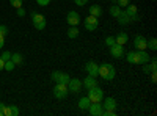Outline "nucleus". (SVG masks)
Listing matches in <instances>:
<instances>
[{"label":"nucleus","mask_w":157,"mask_h":116,"mask_svg":"<svg viewBox=\"0 0 157 116\" xmlns=\"http://www.w3.org/2000/svg\"><path fill=\"white\" fill-rule=\"evenodd\" d=\"M126 14L130 17V21H140V16H138V8H137V5H127L126 6Z\"/></svg>","instance_id":"1a4fd4ad"},{"label":"nucleus","mask_w":157,"mask_h":116,"mask_svg":"<svg viewBox=\"0 0 157 116\" xmlns=\"http://www.w3.org/2000/svg\"><path fill=\"white\" fill-rule=\"evenodd\" d=\"M16 13H17V16H19V17H24V16H25V9H24L22 6H21V8H17V9H16Z\"/></svg>","instance_id":"f704fd0d"},{"label":"nucleus","mask_w":157,"mask_h":116,"mask_svg":"<svg viewBox=\"0 0 157 116\" xmlns=\"http://www.w3.org/2000/svg\"><path fill=\"white\" fill-rule=\"evenodd\" d=\"M68 94H69L68 83H55V86H54V96L57 99H66Z\"/></svg>","instance_id":"7ed1b4c3"},{"label":"nucleus","mask_w":157,"mask_h":116,"mask_svg":"<svg viewBox=\"0 0 157 116\" xmlns=\"http://www.w3.org/2000/svg\"><path fill=\"white\" fill-rule=\"evenodd\" d=\"M90 14L94 17H101L102 16V8L99 5H91L90 6Z\"/></svg>","instance_id":"5701e85b"},{"label":"nucleus","mask_w":157,"mask_h":116,"mask_svg":"<svg viewBox=\"0 0 157 116\" xmlns=\"http://www.w3.org/2000/svg\"><path fill=\"white\" fill-rule=\"evenodd\" d=\"M149 74H151V82L155 83V82H157V71H152V72H149Z\"/></svg>","instance_id":"c9c22d12"},{"label":"nucleus","mask_w":157,"mask_h":116,"mask_svg":"<svg viewBox=\"0 0 157 116\" xmlns=\"http://www.w3.org/2000/svg\"><path fill=\"white\" fill-rule=\"evenodd\" d=\"M124 57H126V60L129 63H132V64H145V63H148L151 60V57L148 55L146 50H137V49L124 54Z\"/></svg>","instance_id":"f257e3e1"},{"label":"nucleus","mask_w":157,"mask_h":116,"mask_svg":"<svg viewBox=\"0 0 157 116\" xmlns=\"http://www.w3.org/2000/svg\"><path fill=\"white\" fill-rule=\"evenodd\" d=\"M74 2H75V5H78V6H85L88 2H86V0H74Z\"/></svg>","instance_id":"e433bc0d"},{"label":"nucleus","mask_w":157,"mask_h":116,"mask_svg":"<svg viewBox=\"0 0 157 116\" xmlns=\"http://www.w3.org/2000/svg\"><path fill=\"white\" fill-rule=\"evenodd\" d=\"M124 46H120V44H113L112 47H110V55L113 57V58H121V57H124Z\"/></svg>","instance_id":"9b49d317"},{"label":"nucleus","mask_w":157,"mask_h":116,"mask_svg":"<svg viewBox=\"0 0 157 116\" xmlns=\"http://www.w3.org/2000/svg\"><path fill=\"white\" fill-rule=\"evenodd\" d=\"M11 61L14 63V64H21V63H24V57H22V54H11Z\"/></svg>","instance_id":"b1692460"},{"label":"nucleus","mask_w":157,"mask_h":116,"mask_svg":"<svg viewBox=\"0 0 157 116\" xmlns=\"http://www.w3.org/2000/svg\"><path fill=\"white\" fill-rule=\"evenodd\" d=\"M146 43H148V39L141 35H137L134 38V46L137 50H146Z\"/></svg>","instance_id":"f8f14e48"},{"label":"nucleus","mask_w":157,"mask_h":116,"mask_svg":"<svg viewBox=\"0 0 157 116\" xmlns=\"http://www.w3.org/2000/svg\"><path fill=\"white\" fill-rule=\"evenodd\" d=\"M86 2H88V0H86Z\"/></svg>","instance_id":"a19ab883"},{"label":"nucleus","mask_w":157,"mask_h":116,"mask_svg":"<svg viewBox=\"0 0 157 116\" xmlns=\"http://www.w3.org/2000/svg\"><path fill=\"white\" fill-rule=\"evenodd\" d=\"M113 44H116V43H115V36H107V38H105V46L112 47Z\"/></svg>","instance_id":"c85d7f7f"},{"label":"nucleus","mask_w":157,"mask_h":116,"mask_svg":"<svg viewBox=\"0 0 157 116\" xmlns=\"http://www.w3.org/2000/svg\"><path fill=\"white\" fill-rule=\"evenodd\" d=\"M152 71H157V60L155 58H151V64L145 63V68H143V72H145V74L152 72Z\"/></svg>","instance_id":"6ab92c4d"},{"label":"nucleus","mask_w":157,"mask_h":116,"mask_svg":"<svg viewBox=\"0 0 157 116\" xmlns=\"http://www.w3.org/2000/svg\"><path fill=\"white\" fill-rule=\"evenodd\" d=\"M121 13V8L118 6V5H112L110 6V14L113 16V17H118V14Z\"/></svg>","instance_id":"a878e982"},{"label":"nucleus","mask_w":157,"mask_h":116,"mask_svg":"<svg viewBox=\"0 0 157 116\" xmlns=\"http://www.w3.org/2000/svg\"><path fill=\"white\" fill-rule=\"evenodd\" d=\"M88 111L91 116H101L104 108H102V104L101 102H91V105L88 107Z\"/></svg>","instance_id":"9d476101"},{"label":"nucleus","mask_w":157,"mask_h":116,"mask_svg":"<svg viewBox=\"0 0 157 116\" xmlns=\"http://www.w3.org/2000/svg\"><path fill=\"white\" fill-rule=\"evenodd\" d=\"M90 105H91V100H90L88 96L80 97V100H78V108H80V110H88Z\"/></svg>","instance_id":"412c9836"},{"label":"nucleus","mask_w":157,"mask_h":116,"mask_svg":"<svg viewBox=\"0 0 157 116\" xmlns=\"http://www.w3.org/2000/svg\"><path fill=\"white\" fill-rule=\"evenodd\" d=\"M98 25H99V17H94V16H88L85 17V28L88 32H94L98 28Z\"/></svg>","instance_id":"0eeeda50"},{"label":"nucleus","mask_w":157,"mask_h":116,"mask_svg":"<svg viewBox=\"0 0 157 116\" xmlns=\"http://www.w3.org/2000/svg\"><path fill=\"white\" fill-rule=\"evenodd\" d=\"M98 75L101 77L102 80L105 82H112L116 75V71H115V66L110 63H102L99 64V69H98Z\"/></svg>","instance_id":"f03ea898"},{"label":"nucleus","mask_w":157,"mask_h":116,"mask_svg":"<svg viewBox=\"0 0 157 116\" xmlns=\"http://www.w3.org/2000/svg\"><path fill=\"white\" fill-rule=\"evenodd\" d=\"M78 33H80V30L77 28V25H69V30H68V38L69 39H75V38L78 36Z\"/></svg>","instance_id":"4be33fe9"},{"label":"nucleus","mask_w":157,"mask_h":116,"mask_svg":"<svg viewBox=\"0 0 157 116\" xmlns=\"http://www.w3.org/2000/svg\"><path fill=\"white\" fill-rule=\"evenodd\" d=\"M129 3H130V0H116V5L120 8H126Z\"/></svg>","instance_id":"cd10ccee"},{"label":"nucleus","mask_w":157,"mask_h":116,"mask_svg":"<svg viewBox=\"0 0 157 116\" xmlns=\"http://www.w3.org/2000/svg\"><path fill=\"white\" fill-rule=\"evenodd\" d=\"M96 85H98V80H96V77H93V75H88L86 79L82 82V86H85L86 89L93 88V86H96Z\"/></svg>","instance_id":"f3484780"},{"label":"nucleus","mask_w":157,"mask_h":116,"mask_svg":"<svg viewBox=\"0 0 157 116\" xmlns=\"http://www.w3.org/2000/svg\"><path fill=\"white\" fill-rule=\"evenodd\" d=\"M14 66H16V64L13 63L11 60L5 61V71H8V72H11V71H14Z\"/></svg>","instance_id":"bb28decb"},{"label":"nucleus","mask_w":157,"mask_h":116,"mask_svg":"<svg viewBox=\"0 0 157 116\" xmlns=\"http://www.w3.org/2000/svg\"><path fill=\"white\" fill-rule=\"evenodd\" d=\"M68 89H69V93H72V94L80 93V89H82V80L80 79H69Z\"/></svg>","instance_id":"6e6552de"},{"label":"nucleus","mask_w":157,"mask_h":116,"mask_svg":"<svg viewBox=\"0 0 157 116\" xmlns=\"http://www.w3.org/2000/svg\"><path fill=\"white\" fill-rule=\"evenodd\" d=\"M21 110L17 105H5V114L3 116H19Z\"/></svg>","instance_id":"2eb2a0df"},{"label":"nucleus","mask_w":157,"mask_h":116,"mask_svg":"<svg viewBox=\"0 0 157 116\" xmlns=\"http://www.w3.org/2000/svg\"><path fill=\"white\" fill-rule=\"evenodd\" d=\"M66 21L69 25H78L80 24V16H78L77 11H69L68 16H66Z\"/></svg>","instance_id":"4468645a"},{"label":"nucleus","mask_w":157,"mask_h":116,"mask_svg":"<svg viewBox=\"0 0 157 116\" xmlns=\"http://www.w3.org/2000/svg\"><path fill=\"white\" fill-rule=\"evenodd\" d=\"M127 41H129V36H127V33H124V32L118 33V35L115 36V43H116V44H120V46H124Z\"/></svg>","instance_id":"a211bd4d"},{"label":"nucleus","mask_w":157,"mask_h":116,"mask_svg":"<svg viewBox=\"0 0 157 116\" xmlns=\"http://www.w3.org/2000/svg\"><path fill=\"white\" fill-rule=\"evenodd\" d=\"M104 104H102V108L104 110H116V100L113 97H107V99H102Z\"/></svg>","instance_id":"dca6fc26"},{"label":"nucleus","mask_w":157,"mask_h":116,"mask_svg":"<svg viewBox=\"0 0 157 116\" xmlns=\"http://www.w3.org/2000/svg\"><path fill=\"white\" fill-rule=\"evenodd\" d=\"M86 96L90 97L91 102H102V99H104V91L96 85V86H93V88L88 89V94H86Z\"/></svg>","instance_id":"20e7f679"},{"label":"nucleus","mask_w":157,"mask_h":116,"mask_svg":"<svg viewBox=\"0 0 157 116\" xmlns=\"http://www.w3.org/2000/svg\"><path fill=\"white\" fill-rule=\"evenodd\" d=\"M36 3H38L39 6H47V5L50 3V0H36Z\"/></svg>","instance_id":"473e14b6"},{"label":"nucleus","mask_w":157,"mask_h":116,"mask_svg":"<svg viewBox=\"0 0 157 116\" xmlns=\"http://www.w3.org/2000/svg\"><path fill=\"white\" fill-rule=\"evenodd\" d=\"M8 27H6V25H0V35H2V36H6L8 35Z\"/></svg>","instance_id":"7c9ffc66"},{"label":"nucleus","mask_w":157,"mask_h":116,"mask_svg":"<svg viewBox=\"0 0 157 116\" xmlns=\"http://www.w3.org/2000/svg\"><path fill=\"white\" fill-rule=\"evenodd\" d=\"M3 114H5V104L0 102V116H3Z\"/></svg>","instance_id":"4c0bfd02"},{"label":"nucleus","mask_w":157,"mask_h":116,"mask_svg":"<svg viewBox=\"0 0 157 116\" xmlns=\"http://www.w3.org/2000/svg\"><path fill=\"white\" fill-rule=\"evenodd\" d=\"M5 46V36H2V35H0V49H2Z\"/></svg>","instance_id":"58836bf2"},{"label":"nucleus","mask_w":157,"mask_h":116,"mask_svg":"<svg viewBox=\"0 0 157 116\" xmlns=\"http://www.w3.org/2000/svg\"><path fill=\"white\" fill-rule=\"evenodd\" d=\"M0 58L5 60V61H8V60H11V54H10V52H3L2 55H0Z\"/></svg>","instance_id":"72a5a7b5"},{"label":"nucleus","mask_w":157,"mask_h":116,"mask_svg":"<svg viewBox=\"0 0 157 116\" xmlns=\"http://www.w3.org/2000/svg\"><path fill=\"white\" fill-rule=\"evenodd\" d=\"M5 69V60L0 58V71H3Z\"/></svg>","instance_id":"ea45409f"},{"label":"nucleus","mask_w":157,"mask_h":116,"mask_svg":"<svg viewBox=\"0 0 157 116\" xmlns=\"http://www.w3.org/2000/svg\"><path fill=\"white\" fill-rule=\"evenodd\" d=\"M32 24L35 25L36 30H44L46 28V17L41 13H32Z\"/></svg>","instance_id":"39448f33"},{"label":"nucleus","mask_w":157,"mask_h":116,"mask_svg":"<svg viewBox=\"0 0 157 116\" xmlns=\"http://www.w3.org/2000/svg\"><path fill=\"white\" fill-rule=\"evenodd\" d=\"M71 77L66 72H61V71H54L52 72V80L55 83H68Z\"/></svg>","instance_id":"423d86ee"},{"label":"nucleus","mask_w":157,"mask_h":116,"mask_svg":"<svg viewBox=\"0 0 157 116\" xmlns=\"http://www.w3.org/2000/svg\"><path fill=\"white\" fill-rule=\"evenodd\" d=\"M146 49H151V50L155 52V50H157V39H155V38H151V39L146 43Z\"/></svg>","instance_id":"393cba45"},{"label":"nucleus","mask_w":157,"mask_h":116,"mask_svg":"<svg viewBox=\"0 0 157 116\" xmlns=\"http://www.w3.org/2000/svg\"><path fill=\"white\" fill-rule=\"evenodd\" d=\"M102 114H104V116H115L116 111H115V110H104Z\"/></svg>","instance_id":"2f4dec72"},{"label":"nucleus","mask_w":157,"mask_h":116,"mask_svg":"<svg viewBox=\"0 0 157 116\" xmlns=\"http://www.w3.org/2000/svg\"><path fill=\"white\" fill-rule=\"evenodd\" d=\"M98 69H99V64L94 61H86L85 63V71L88 72V75H93L98 77Z\"/></svg>","instance_id":"ddd939ff"},{"label":"nucleus","mask_w":157,"mask_h":116,"mask_svg":"<svg viewBox=\"0 0 157 116\" xmlns=\"http://www.w3.org/2000/svg\"><path fill=\"white\" fill-rule=\"evenodd\" d=\"M10 3L17 9V8H21V6H22V0H10Z\"/></svg>","instance_id":"c756f323"},{"label":"nucleus","mask_w":157,"mask_h":116,"mask_svg":"<svg viewBox=\"0 0 157 116\" xmlns=\"http://www.w3.org/2000/svg\"><path fill=\"white\" fill-rule=\"evenodd\" d=\"M116 21H118V24H120V25H127L129 22H132V21H130V17H129V16L126 14L124 11H121L120 14H118Z\"/></svg>","instance_id":"aec40b11"}]
</instances>
